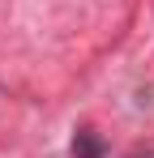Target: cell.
Returning a JSON list of instances; mask_svg holds the SVG:
<instances>
[{"label":"cell","mask_w":154,"mask_h":158,"mask_svg":"<svg viewBox=\"0 0 154 158\" xmlns=\"http://www.w3.org/2000/svg\"><path fill=\"white\" fill-rule=\"evenodd\" d=\"M73 158H107V141L94 128H77L73 137Z\"/></svg>","instance_id":"1"},{"label":"cell","mask_w":154,"mask_h":158,"mask_svg":"<svg viewBox=\"0 0 154 158\" xmlns=\"http://www.w3.org/2000/svg\"><path fill=\"white\" fill-rule=\"evenodd\" d=\"M133 158H154V150H137V154H133Z\"/></svg>","instance_id":"2"}]
</instances>
